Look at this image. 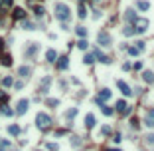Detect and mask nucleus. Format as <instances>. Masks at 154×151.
Instances as JSON below:
<instances>
[{"instance_id":"nucleus-6","label":"nucleus","mask_w":154,"mask_h":151,"mask_svg":"<svg viewBox=\"0 0 154 151\" xmlns=\"http://www.w3.org/2000/svg\"><path fill=\"white\" fill-rule=\"evenodd\" d=\"M117 88L122 92V95H132V90L128 88V84L126 82H122V80H117Z\"/></svg>"},{"instance_id":"nucleus-5","label":"nucleus","mask_w":154,"mask_h":151,"mask_svg":"<svg viewBox=\"0 0 154 151\" xmlns=\"http://www.w3.org/2000/svg\"><path fill=\"white\" fill-rule=\"evenodd\" d=\"M97 42L101 44V46H111V36H109V32H99Z\"/></svg>"},{"instance_id":"nucleus-43","label":"nucleus","mask_w":154,"mask_h":151,"mask_svg":"<svg viewBox=\"0 0 154 151\" xmlns=\"http://www.w3.org/2000/svg\"><path fill=\"white\" fill-rule=\"evenodd\" d=\"M71 143H73L75 147H77V145H81V141H79V139H77V137H73V141H71Z\"/></svg>"},{"instance_id":"nucleus-19","label":"nucleus","mask_w":154,"mask_h":151,"mask_svg":"<svg viewBox=\"0 0 154 151\" xmlns=\"http://www.w3.org/2000/svg\"><path fill=\"white\" fill-rule=\"evenodd\" d=\"M38 48H40L38 44H30V46H28V50H26V56H34V54L38 52Z\"/></svg>"},{"instance_id":"nucleus-14","label":"nucleus","mask_w":154,"mask_h":151,"mask_svg":"<svg viewBox=\"0 0 154 151\" xmlns=\"http://www.w3.org/2000/svg\"><path fill=\"white\" fill-rule=\"evenodd\" d=\"M109 98H111V90H107V88H105V90H101V92H99V99H101L103 104H105V101H107Z\"/></svg>"},{"instance_id":"nucleus-29","label":"nucleus","mask_w":154,"mask_h":151,"mask_svg":"<svg viewBox=\"0 0 154 151\" xmlns=\"http://www.w3.org/2000/svg\"><path fill=\"white\" fill-rule=\"evenodd\" d=\"M101 109H103V113H105V115H113V108H109V105L103 104V105H101Z\"/></svg>"},{"instance_id":"nucleus-33","label":"nucleus","mask_w":154,"mask_h":151,"mask_svg":"<svg viewBox=\"0 0 154 151\" xmlns=\"http://www.w3.org/2000/svg\"><path fill=\"white\" fill-rule=\"evenodd\" d=\"M85 16H87V10L83 4H79V18H85Z\"/></svg>"},{"instance_id":"nucleus-26","label":"nucleus","mask_w":154,"mask_h":151,"mask_svg":"<svg viewBox=\"0 0 154 151\" xmlns=\"http://www.w3.org/2000/svg\"><path fill=\"white\" fill-rule=\"evenodd\" d=\"M75 115H77V108H71V109H69V111H67V113H65V117H67V119H73V117H75Z\"/></svg>"},{"instance_id":"nucleus-45","label":"nucleus","mask_w":154,"mask_h":151,"mask_svg":"<svg viewBox=\"0 0 154 151\" xmlns=\"http://www.w3.org/2000/svg\"><path fill=\"white\" fill-rule=\"evenodd\" d=\"M148 117H150V119H154V109H150V111H148Z\"/></svg>"},{"instance_id":"nucleus-4","label":"nucleus","mask_w":154,"mask_h":151,"mask_svg":"<svg viewBox=\"0 0 154 151\" xmlns=\"http://www.w3.org/2000/svg\"><path fill=\"white\" fill-rule=\"evenodd\" d=\"M28 105H30L28 99H20L18 105H16V115H24V113L28 111Z\"/></svg>"},{"instance_id":"nucleus-40","label":"nucleus","mask_w":154,"mask_h":151,"mask_svg":"<svg viewBox=\"0 0 154 151\" xmlns=\"http://www.w3.org/2000/svg\"><path fill=\"white\" fill-rule=\"evenodd\" d=\"M146 143H150V145H154V133H150V135L146 137Z\"/></svg>"},{"instance_id":"nucleus-11","label":"nucleus","mask_w":154,"mask_h":151,"mask_svg":"<svg viewBox=\"0 0 154 151\" xmlns=\"http://www.w3.org/2000/svg\"><path fill=\"white\" fill-rule=\"evenodd\" d=\"M115 108H117V111H119V113H125L126 109H128V105H126V101H125V99H119Z\"/></svg>"},{"instance_id":"nucleus-7","label":"nucleus","mask_w":154,"mask_h":151,"mask_svg":"<svg viewBox=\"0 0 154 151\" xmlns=\"http://www.w3.org/2000/svg\"><path fill=\"white\" fill-rule=\"evenodd\" d=\"M50 84H51V78H50V76H46V78L42 80V85H40V94H47Z\"/></svg>"},{"instance_id":"nucleus-46","label":"nucleus","mask_w":154,"mask_h":151,"mask_svg":"<svg viewBox=\"0 0 154 151\" xmlns=\"http://www.w3.org/2000/svg\"><path fill=\"white\" fill-rule=\"evenodd\" d=\"M79 2H81V4H83V0H79Z\"/></svg>"},{"instance_id":"nucleus-30","label":"nucleus","mask_w":154,"mask_h":151,"mask_svg":"<svg viewBox=\"0 0 154 151\" xmlns=\"http://www.w3.org/2000/svg\"><path fill=\"white\" fill-rule=\"evenodd\" d=\"M34 14H36L38 18H42V16H44V8H42V6H36V8H34Z\"/></svg>"},{"instance_id":"nucleus-9","label":"nucleus","mask_w":154,"mask_h":151,"mask_svg":"<svg viewBox=\"0 0 154 151\" xmlns=\"http://www.w3.org/2000/svg\"><path fill=\"white\" fill-rule=\"evenodd\" d=\"M93 56H95V58H97V60H99V62H103V64H111V60H109V58H107V56H105V54H103V52H101V50H95V52H93Z\"/></svg>"},{"instance_id":"nucleus-37","label":"nucleus","mask_w":154,"mask_h":151,"mask_svg":"<svg viewBox=\"0 0 154 151\" xmlns=\"http://www.w3.org/2000/svg\"><path fill=\"white\" fill-rule=\"evenodd\" d=\"M101 135H111V127H109V125H105V127L101 129Z\"/></svg>"},{"instance_id":"nucleus-35","label":"nucleus","mask_w":154,"mask_h":151,"mask_svg":"<svg viewBox=\"0 0 154 151\" xmlns=\"http://www.w3.org/2000/svg\"><path fill=\"white\" fill-rule=\"evenodd\" d=\"M77 46H79L81 50H87V40H85V38H83V40H79V42H77Z\"/></svg>"},{"instance_id":"nucleus-21","label":"nucleus","mask_w":154,"mask_h":151,"mask_svg":"<svg viewBox=\"0 0 154 151\" xmlns=\"http://www.w3.org/2000/svg\"><path fill=\"white\" fill-rule=\"evenodd\" d=\"M0 113H2V115H14V111H12V109L8 108V105H0Z\"/></svg>"},{"instance_id":"nucleus-12","label":"nucleus","mask_w":154,"mask_h":151,"mask_svg":"<svg viewBox=\"0 0 154 151\" xmlns=\"http://www.w3.org/2000/svg\"><path fill=\"white\" fill-rule=\"evenodd\" d=\"M12 16H14L16 20H24V18H26V12H24V8H14Z\"/></svg>"},{"instance_id":"nucleus-32","label":"nucleus","mask_w":154,"mask_h":151,"mask_svg":"<svg viewBox=\"0 0 154 151\" xmlns=\"http://www.w3.org/2000/svg\"><path fill=\"white\" fill-rule=\"evenodd\" d=\"M12 2L14 0H0V10L4 8V6H12Z\"/></svg>"},{"instance_id":"nucleus-17","label":"nucleus","mask_w":154,"mask_h":151,"mask_svg":"<svg viewBox=\"0 0 154 151\" xmlns=\"http://www.w3.org/2000/svg\"><path fill=\"white\" fill-rule=\"evenodd\" d=\"M136 8H138V10H148L150 2H146V0H138V2H136Z\"/></svg>"},{"instance_id":"nucleus-3","label":"nucleus","mask_w":154,"mask_h":151,"mask_svg":"<svg viewBox=\"0 0 154 151\" xmlns=\"http://www.w3.org/2000/svg\"><path fill=\"white\" fill-rule=\"evenodd\" d=\"M146 28H148V20L146 18H136L134 20V32L136 34H144Z\"/></svg>"},{"instance_id":"nucleus-42","label":"nucleus","mask_w":154,"mask_h":151,"mask_svg":"<svg viewBox=\"0 0 154 151\" xmlns=\"http://www.w3.org/2000/svg\"><path fill=\"white\" fill-rule=\"evenodd\" d=\"M146 125H148V127H154V119H150V117H146Z\"/></svg>"},{"instance_id":"nucleus-13","label":"nucleus","mask_w":154,"mask_h":151,"mask_svg":"<svg viewBox=\"0 0 154 151\" xmlns=\"http://www.w3.org/2000/svg\"><path fill=\"white\" fill-rule=\"evenodd\" d=\"M125 18H126V22H128V26H131V24H134L136 14L132 12V10H126V12H125Z\"/></svg>"},{"instance_id":"nucleus-15","label":"nucleus","mask_w":154,"mask_h":151,"mask_svg":"<svg viewBox=\"0 0 154 151\" xmlns=\"http://www.w3.org/2000/svg\"><path fill=\"white\" fill-rule=\"evenodd\" d=\"M18 74L22 76V78H28V76L32 74V68L30 66H22V68H18Z\"/></svg>"},{"instance_id":"nucleus-23","label":"nucleus","mask_w":154,"mask_h":151,"mask_svg":"<svg viewBox=\"0 0 154 151\" xmlns=\"http://www.w3.org/2000/svg\"><path fill=\"white\" fill-rule=\"evenodd\" d=\"M8 133H10V135H20V127H18V125H10Z\"/></svg>"},{"instance_id":"nucleus-22","label":"nucleus","mask_w":154,"mask_h":151,"mask_svg":"<svg viewBox=\"0 0 154 151\" xmlns=\"http://www.w3.org/2000/svg\"><path fill=\"white\" fill-rule=\"evenodd\" d=\"M75 32H77V36H79L81 40L87 36V28H83V26H77V28H75Z\"/></svg>"},{"instance_id":"nucleus-10","label":"nucleus","mask_w":154,"mask_h":151,"mask_svg":"<svg viewBox=\"0 0 154 151\" xmlns=\"http://www.w3.org/2000/svg\"><path fill=\"white\" fill-rule=\"evenodd\" d=\"M93 125H95V115L93 113H87V115H85V127L91 129Z\"/></svg>"},{"instance_id":"nucleus-34","label":"nucleus","mask_w":154,"mask_h":151,"mask_svg":"<svg viewBox=\"0 0 154 151\" xmlns=\"http://www.w3.org/2000/svg\"><path fill=\"white\" fill-rule=\"evenodd\" d=\"M46 104L50 105V108H57V105H59V101H57V99H47Z\"/></svg>"},{"instance_id":"nucleus-1","label":"nucleus","mask_w":154,"mask_h":151,"mask_svg":"<svg viewBox=\"0 0 154 151\" xmlns=\"http://www.w3.org/2000/svg\"><path fill=\"white\" fill-rule=\"evenodd\" d=\"M53 14H56L57 20L67 22V20L71 18V10H69V6L63 4V2H56V4H53Z\"/></svg>"},{"instance_id":"nucleus-16","label":"nucleus","mask_w":154,"mask_h":151,"mask_svg":"<svg viewBox=\"0 0 154 151\" xmlns=\"http://www.w3.org/2000/svg\"><path fill=\"white\" fill-rule=\"evenodd\" d=\"M46 60L47 62H56L57 60V52H56V50H47V52H46Z\"/></svg>"},{"instance_id":"nucleus-31","label":"nucleus","mask_w":154,"mask_h":151,"mask_svg":"<svg viewBox=\"0 0 154 151\" xmlns=\"http://www.w3.org/2000/svg\"><path fill=\"white\" fill-rule=\"evenodd\" d=\"M12 84H14V80H12L10 76H8V78H4V80H2V85H6V88H10V85H12Z\"/></svg>"},{"instance_id":"nucleus-28","label":"nucleus","mask_w":154,"mask_h":151,"mask_svg":"<svg viewBox=\"0 0 154 151\" xmlns=\"http://www.w3.org/2000/svg\"><path fill=\"white\" fill-rule=\"evenodd\" d=\"M122 34H125V36H132V34H134V28H132V26H125Z\"/></svg>"},{"instance_id":"nucleus-27","label":"nucleus","mask_w":154,"mask_h":151,"mask_svg":"<svg viewBox=\"0 0 154 151\" xmlns=\"http://www.w3.org/2000/svg\"><path fill=\"white\" fill-rule=\"evenodd\" d=\"M83 62H85V64H93V62H95V56H93V54H85Z\"/></svg>"},{"instance_id":"nucleus-38","label":"nucleus","mask_w":154,"mask_h":151,"mask_svg":"<svg viewBox=\"0 0 154 151\" xmlns=\"http://www.w3.org/2000/svg\"><path fill=\"white\" fill-rule=\"evenodd\" d=\"M131 125H132V127H134V129H138V127H140L138 119H136V117H132V119H131Z\"/></svg>"},{"instance_id":"nucleus-44","label":"nucleus","mask_w":154,"mask_h":151,"mask_svg":"<svg viewBox=\"0 0 154 151\" xmlns=\"http://www.w3.org/2000/svg\"><path fill=\"white\" fill-rule=\"evenodd\" d=\"M2 50H4V40L0 38V52H2Z\"/></svg>"},{"instance_id":"nucleus-47","label":"nucleus","mask_w":154,"mask_h":151,"mask_svg":"<svg viewBox=\"0 0 154 151\" xmlns=\"http://www.w3.org/2000/svg\"><path fill=\"white\" fill-rule=\"evenodd\" d=\"M95 2H99V0H95Z\"/></svg>"},{"instance_id":"nucleus-41","label":"nucleus","mask_w":154,"mask_h":151,"mask_svg":"<svg viewBox=\"0 0 154 151\" xmlns=\"http://www.w3.org/2000/svg\"><path fill=\"white\" fill-rule=\"evenodd\" d=\"M121 139H122V135H121V133H117V135L113 137V141H115V143H121Z\"/></svg>"},{"instance_id":"nucleus-39","label":"nucleus","mask_w":154,"mask_h":151,"mask_svg":"<svg viewBox=\"0 0 154 151\" xmlns=\"http://www.w3.org/2000/svg\"><path fill=\"white\" fill-rule=\"evenodd\" d=\"M47 149L50 151H57V143H47Z\"/></svg>"},{"instance_id":"nucleus-8","label":"nucleus","mask_w":154,"mask_h":151,"mask_svg":"<svg viewBox=\"0 0 154 151\" xmlns=\"http://www.w3.org/2000/svg\"><path fill=\"white\" fill-rule=\"evenodd\" d=\"M67 66H69V58H67V56L57 58V70H65Z\"/></svg>"},{"instance_id":"nucleus-36","label":"nucleus","mask_w":154,"mask_h":151,"mask_svg":"<svg viewBox=\"0 0 154 151\" xmlns=\"http://www.w3.org/2000/svg\"><path fill=\"white\" fill-rule=\"evenodd\" d=\"M24 28H26V30H34L36 26H34L32 22H28V20H24Z\"/></svg>"},{"instance_id":"nucleus-25","label":"nucleus","mask_w":154,"mask_h":151,"mask_svg":"<svg viewBox=\"0 0 154 151\" xmlns=\"http://www.w3.org/2000/svg\"><path fill=\"white\" fill-rule=\"evenodd\" d=\"M10 147V141L8 139H0V151H6Z\"/></svg>"},{"instance_id":"nucleus-18","label":"nucleus","mask_w":154,"mask_h":151,"mask_svg":"<svg viewBox=\"0 0 154 151\" xmlns=\"http://www.w3.org/2000/svg\"><path fill=\"white\" fill-rule=\"evenodd\" d=\"M142 80H144L146 84H152L154 82V74L152 72H144V74H142Z\"/></svg>"},{"instance_id":"nucleus-24","label":"nucleus","mask_w":154,"mask_h":151,"mask_svg":"<svg viewBox=\"0 0 154 151\" xmlns=\"http://www.w3.org/2000/svg\"><path fill=\"white\" fill-rule=\"evenodd\" d=\"M126 50H128V54H131V56H138V54H140V50L136 46H128Z\"/></svg>"},{"instance_id":"nucleus-2","label":"nucleus","mask_w":154,"mask_h":151,"mask_svg":"<svg viewBox=\"0 0 154 151\" xmlns=\"http://www.w3.org/2000/svg\"><path fill=\"white\" fill-rule=\"evenodd\" d=\"M36 125H38V129H42V131H46V129H50L51 127V117L47 115V113H38L36 115Z\"/></svg>"},{"instance_id":"nucleus-20","label":"nucleus","mask_w":154,"mask_h":151,"mask_svg":"<svg viewBox=\"0 0 154 151\" xmlns=\"http://www.w3.org/2000/svg\"><path fill=\"white\" fill-rule=\"evenodd\" d=\"M0 64H2V66H12V58H10L8 54H4V56L0 58Z\"/></svg>"}]
</instances>
